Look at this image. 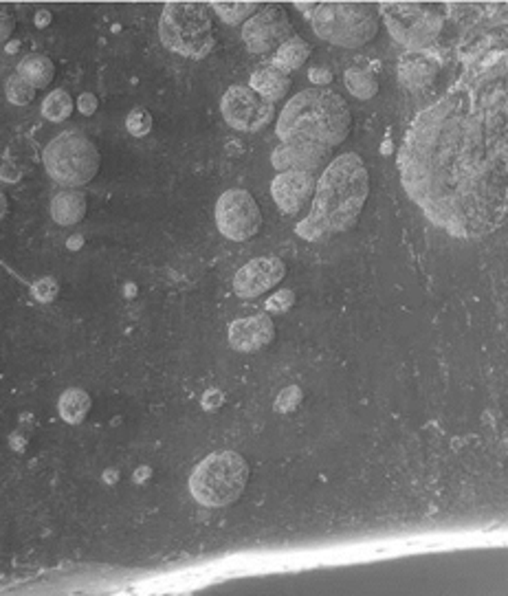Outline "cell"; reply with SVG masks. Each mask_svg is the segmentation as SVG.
Masks as SVG:
<instances>
[{"label": "cell", "mask_w": 508, "mask_h": 596, "mask_svg": "<svg viewBox=\"0 0 508 596\" xmlns=\"http://www.w3.org/2000/svg\"><path fill=\"white\" fill-rule=\"evenodd\" d=\"M225 399H227V396H225L222 390L211 388V390H207L203 394V409L205 411H216V409H220L225 405Z\"/></svg>", "instance_id": "f1b7e54d"}, {"label": "cell", "mask_w": 508, "mask_h": 596, "mask_svg": "<svg viewBox=\"0 0 508 596\" xmlns=\"http://www.w3.org/2000/svg\"><path fill=\"white\" fill-rule=\"evenodd\" d=\"M147 473H152V469H150V467L137 469V471H135V482H143V479H147Z\"/></svg>", "instance_id": "74e56055"}, {"label": "cell", "mask_w": 508, "mask_h": 596, "mask_svg": "<svg viewBox=\"0 0 508 596\" xmlns=\"http://www.w3.org/2000/svg\"><path fill=\"white\" fill-rule=\"evenodd\" d=\"M7 209H9L7 198H5V194H3V192H0V218H5V216H7Z\"/></svg>", "instance_id": "f35d334b"}, {"label": "cell", "mask_w": 508, "mask_h": 596, "mask_svg": "<svg viewBox=\"0 0 508 596\" xmlns=\"http://www.w3.org/2000/svg\"><path fill=\"white\" fill-rule=\"evenodd\" d=\"M389 36L399 44L407 46L409 51H427L440 38L442 15L434 5H416V3H383L376 7Z\"/></svg>", "instance_id": "ba28073f"}, {"label": "cell", "mask_w": 508, "mask_h": 596, "mask_svg": "<svg viewBox=\"0 0 508 596\" xmlns=\"http://www.w3.org/2000/svg\"><path fill=\"white\" fill-rule=\"evenodd\" d=\"M308 79L313 81V84H317V88H321V86H328L333 81V73L328 71V69H310L308 71Z\"/></svg>", "instance_id": "1f68e13d"}, {"label": "cell", "mask_w": 508, "mask_h": 596, "mask_svg": "<svg viewBox=\"0 0 508 596\" xmlns=\"http://www.w3.org/2000/svg\"><path fill=\"white\" fill-rule=\"evenodd\" d=\"M51 11H46V9H42V11H38L36 13V18H34V22H36V27H40V29H44V27H48L51 25Z\"/></svg>", "instance_id": "836d02e7"}, {"label": "cell", "mask_w": 508, "mask_h": 596, "mask_svg": "<svg viewBox=\"0 0 508 596\" xmlns=\"http://www.w3.org/2000/svg\"><path fill=\"white\" fill-rule=\"evenodd\" d=\"M135 293H137V286H135V284H128V286H126V295H128V297H135Z\"/></svg>", "instance_id": "b9f144b4"}, {"label": "cell", "mask_w": 508, "mask_h": 596, "mask_svg": "<svg viewBox=\"0 0 508 596\" xmlns=\"http://www.w3.org/2000/svg\"><path fill=\"white\" fill-rule=\"evenodd\" d=\"M249 482V465L236 451L203 458L189 475V493L207 508H225L240 500Z\"/></svg>", "instance_id": "277c9868"}, {"label": "cell", "mask_w": 508, "mask_h": 596, "mask_svg": "<svg viewBox=\"0 0 508 596\" xmlns=\"http://www.w3.org/2000/svg\"><path fill=\"white\" fill-rule=\"evenodd\" d=\"M91 405H93V401H91L88 392L79 390V388L67 390L60 396V401H58L60 416H62L64 423H69V425L84 423V418L88 416V411H91Z\"/></svg>", "instance_id": "ffe728a7"}, {"label": "cell", "mask_w": 508, "mask_h": 596, "mask_svg": "<svg viewBox=\"0 0 508 596\" xmlns=\"http://www.w3.org/2000/svg\"><path fill=\"white\" fill-rule=\"evenodd\" d=\"M350 128L352 114L341 95L328 88L302 91L288 99L277 119L275 132L282 145L273 150V168L315 174L335 147L348 139Z\"/></svg>", "instance_id": "7a4b0ae2"}, {"label": "cell", "mask_w": 508, "mask_h": 596, "mask_svg": "<svg viewBox=\"0 0 508 596\" xmlns=\"http://www.w3.org/2000/svg\"><path fill=\"white\" fill-rule=\"evenodd\" d=\"M346 86L348 91L356 97V99H372L376 93H379V79L374 77V73L366 71V69H348L346 75Z\"/></svg>", "instance_id": "7402d4cb"}, {"label": "cell", "mask_w": 508, "mask_h": 596, "mask_svg": "<svg viewBox=\"0 0 508 596\" xmlns=\"http://www.w3.org/2000/svg\"><path fill=\"white\" fill-rule=\"evenodd\" d=\"M119 479V473L114 471V469H108V471H104V482H108V484H114Z\"/></svg>", "instance_id": "8d00e7d4"}, {"label": "cell", "mask_w": 508, "mask_h": 596, "mask_svg": "<svg viewBox=\"0 0 508 596\" xmlns=\"http://www.w3.org/2000/svg\"><path fill=\"white\" fill-rule=\"evenodd\" d=\"M467 29L457 48L464 71L418 112L399 150L401 183L436 227L484 238L506 223L508 64L490 29Z\"/></svg>", "instance_id": "6da1fadb"}, {"label": "cell", "mask_w": 508, "mask_h": 596, "mask_svg": "<svg viewBox=\"0 0 508 596\" xmlns=\"http://www.w3.org/2000/svg\"><path fill=\"white\" fill-rule=\"evenodd\" d=\"M216 225L234 242L251 240L262 227V213L247 190H227L216 203Z\"/></svg>", "instance_id": "9c48e42d"}, {"label": "cell", "mask_w": 508, "mask_h": 596, "mask_svg": "<svg viewBox=\"0 0 508 596\" xmlns=\"http://www.w3.org/2000/svg\"><path fill=\"white\" fill-rule=\"evenodd\" d=\"M13 33V18L7 9H0V44H5Z\"/></svg>", "instance_id": "4dcf8cb0"}, {"label": "cell", "mask_w": 508, "mask_h": 596, "mask_svg": "<svg viewBox=\"0 0 508 596\" xmlns=\"http://www.w3.org/2000/svg\"><path fill=\"white\" fill-rule=\"evenodd\" d=\"M293 304H295V291L282 289L267 300V310L269 312H286Z\"/></svg>", "instance_id": "83f0119b"}, {"label": "cell", "mask_w": 508, "mask_h": 596, "mask_svg": "<svg viewBox=\"0 0 508 596\" xmlns=\"http://www.w3.org/2000/svg\"><path fill=\"white\" fill-rule=\"evenodd\" d=\"M9 444H11V449H15V451H25V446H27L25 438L18 436V434H11V436H9Z\"/></svg>", "instance_id": "e575fe53"}, {"label": "cell", "mask_w": 508, "mask_h": 596, "mask_svg": "<svg viewBox=\"0 0 508 596\" xmlns=\"http://www.w3.org/2000/svg\"><path fill=\"white\" fill-rule=\"evenodd\" d=\"M249 88L260 95L267 102H280V99L288 93L290 88V77L282 71L273 69V66H265V69H258L251 79H249Z\"/></svg>", "instance_id": "e0dca14e"}, {"label": "cell", "mask_w": 508, "mask_h": 596, "mask_svg": "<svg viewBox=\"0 0 508 596\" xmlns=\"http://www.w3.org/2000/svg\"><path fill=\"white\" fill-rule=\"evenodd\" d=\"M77 106L81 114H93L97 110V97L93 93H81L77 99Z\"/></svg>", "instance_id": "d6a6232c"}, {"label": "cell", "mask_w": 508, "mask_h": 596, "mask_svg": "<svg viewBox=\"0 0 508 596\" xmlns=\"http://www.w3.org/2000/svg\"><path fill=\"white\" fill-rule=\"evenodd\" d=\"M159 36L172 53L203 60L214 48V25L201 3H168L159 20Z\"/></svg>", "instance_id": "5b68a950"}, {"label": "cell", "mask_w": 508, "mask_h": 596, "mask_svg": "<svg viewBox=\"0 0 508 596\" xmlns=\"http://www.w3.org/2000/svg\"><path fill=\"white\" fill-rule=\"evenodd\" d=\"M81 244H84V238H81V236H73V238H69V240H67V246H69L71 251L81 249Z\"/></svg>", "instance_id": "d590c367"}, {"label": "cell", "mask_w": 508, "mask_h": 596, "mask_svg": "<svg viewBox=\"0 0 508 596\" xmlns=\"http://www.w3.org/2000/svg\"><path fill=\"white\" fill-rule=\"evenodd\" d=\"M211 9L220 15L222 22L240 25L244 20H249L253 15V11L260 9V5H255V3H214V5H211Z\"/></svg>", "instance_id": "603a6c76"}, {"label": "cell", "mask_w": 508, "mask_h": 596, "mask_svg": "<svg viewBox=\"0 0 508 596\" xmlns=\"http://www.w3.org/2000/svg\"><path fill=\"white\" fill-rule=\"evenodd\" d=\"M18 48H20V42H9V44L5 46V51H7V53H15Z\"/></svg>", "instance_id": "60d3db41"}, {"label": "cell", "mask_w": 508, "mask_h": 596, "mask_svg": "<svg viewBox=\"0 0 508 596\" xmlns=\"http://www.w3.org/2000/svg\"><path fill=\"white\" fill-rule=\"evenodd\" d=\"M86 211H88V201L81 192H73V190L60 192L51 201V218L62 227L77 225L86 216Z\"/></svg>", "instance_id": "2e32d148"}, {"label": "cell", "mask_w": 508, "mask_h": 596, "mask_svg": "<svg viewBox=\"0 0 508 596\" xmlns=\"http://www.w3.org/2000/svg\"><path fill=\"white\" fill-rule=\"evenodd\" d=\"M20 178H22V172L18 165H13L11 161H5L0 165V180H5V183H18Z\"/></svg>", "instance_id": "f546056e"}, {"label": "cell", "mask_w": 508, "mask_h": 596, "mask_svg": "<svg viewBox=\"0 0 508 596\" xmlns=\"http://www.w3.org/2000/svg\"><path fill=\"white\" fill-rule=\"evenodd\" d=\"M126 128L133 137H145L152 130V114L145 108L130 110V114L126 117Z\"/></svg>", "instance_id": "d4e9b609"}, {"label": "cell", "mask_w": 508, "mask_h": 596, "mask_svg": "<svg viewBox=\"0 0 508 596\" xmlns=\"http://www.w3.org/2000/svg\"><path fill=\"white\" fill-rule=\"evenodd\" d=\"M302 399H304L302 388H300V385H288V388H284L280 394H277V399H275V411H277V413H290V411H295V409L300 407Z\"/></svg>", "instance_id": "484cf974"}, {"label": "cell", "mask_w": 508, "mask_h": 596, "mask_svg": "<svg viewBox=\"0 0 508 596\" xmlns=\"http://www.w3.org/2000/svg\"><path fill=\"white\" fill-rule=\"evenodd\" d=\"M370 194V174L359 154L337 157L317 180L313 209L295 227L304 240H319L328 234H341L359 223Z\"/></svg>", "instance_id": "3957f363"}, {"label": "cell", "mask_w": 508, "mask_h": 596, "mask_svg": "<svg viewBox=\"0 0 508 596\" xmlns=\"http://www.w3.org/2000/svg\"><path fill=\"white\" fill-rule=\"evenodd\" d=\"M286 275V264L275 258H255L249 264L238 269L234 277V291L242 300H253V297L271 291L275 284H280Z\"/></svg>", "instance_id": "7c38bea8"}, {"label": "cell", "mask_w": 508, "mask_h": 596, "mask_svg": "<svg viewBox=\"0 0 508 596\" xmlns=\"http://www.w3.org/2000/svg\"><path fill=\"white\" fill-rule=\"evenodd\" d=\"M44 168L64 187L86 185L100 172V150L81 132L67 130L44 147Z\"/></svg>", "instance_id": "52a82bcc"}, {"label": "cell", "mask_w": 508, "mask_h": 596, "mask_svg": "<svg viewBox=\"0 0 508 596\" xmlns=\"http://www.w3.org/2000/svg\"><path fill=\"white\" fill-rule=\"evenodd\" d=\"M225 121L242 132L262 130L273 119V104L247 86H232L220 102Z\"/></svg>", "instance_id": "8fae6325"}, {"label": "cell", "mask_w": 508, "mask_h": 596, "mask_svg": "<svg viewBox=\"0 0 508 596\" xmlns=\"http://www.w3.org/2000/svg\"><path fill=\"white\" fill-rule=\"evenodd\" d=\"M229 345L238 352H258L275 337V326L269 314H251L229 324Z\"/></svg>", "instance_id": "5bb4252c"}, {"label": "cell", "mask_w": 508, "mask_h": 596, "mask_svg": "<svg viewBox=\"0 0 508 596\" xmlns=\"http://www.w3.org/2000/svg\"><path fill=\"white\" fill-rule=\"evenodd\" d=\"M293 38V25L288 20V13L280 5H267L260 7L258 13L244 22L242 27V40L251 53H271L273 48L284 44Z\"/></svg>", "instance_id": "30bf717a"}, {"label": "cell", "mask_w": 508, "mask_h": 596, "mask_svg": "<svg viewBox=\"0 0 508 596\" xmlns=\"http://www.w3.org/2000/svg\"><path fill=\"white\" fill-rule=\"evenodd\" d=\"M295 7H298L300 11H306V13H308V11H315V9H317V5H304V3H295Z\"/></svg>", "instance_id": "ab89813d"}, {"label": "cell", "mask_w": 508, "mask_h": 596, "mask_svg": "<svg viewBox=\"0 0 508 596\" xmlns=\"http://www.w3.org/2000/svg\"><path fill=\"white\" fill-rule=\"evenodd\" d=\"M308 55H310V44L298 36H293L284 44L277 46V51L273 55V69L288 75L290 71L300 69V66L308 60Z\"/></svg>", "instance_id": "d6986e66"}, {"label": "cell", "mask_w": 508, "mask_h": 596, "mask_svg": "<svg viewBox=\"0 0 508 596\" xmlns=\"http://www.w3.org/2000/svg\"><path fill=\"white\" fill-rule=\"evenodd\" d=\"M315 33L343 48L363 46L379 33L376 7L361 3H323L310 15Z\"/></svg>", "instance_id": "8992f818"}, {"label": "cell", "mask_w": 508, "mask_h": 596, "mask_svg": "<svg viewBox=\"0 0 508 596\" xmlns=\"http://www.w3.org/2000/svg\"><path fill=\"white\" fill-rule=\"evenodd\" d=\"M73 106H75V104H73L71 95H69L67 91L58 88V91L48 93V95L44 97V102H42V114H44V119L53 121V124H60V121H67V119L71 117Z\"/></svg>", "instance_id": "44dd1931"}, {"label": "cell", "mask_w": 508, "mask_h": 596, "mask_svg": "<svg viewBox=\"0 0 508 596\" xmlns=\"http://www.w3.org/2000/svg\"><path fill=\"white\" fill-rule=\"evenodd\" d=\"M31 293H34V297L38 302L48 304V302H53L58 297L60 286H58V282L53 277H42V279H38L34 286H31Z\"/></svg>", "instance_id": "4316f807"}, {"label": "cell", "mask_w": 508, "mask_h": 596, "mask_svg": "<svg viewBox=\"0 0 508 596\" xmlns=\"http://www.w3.org/2000/svg\"><path fill=\"white\" fill-rule=\"evenodd\" d=\"M18 75L34 88H46L53 81L55 64L44 53H31L18 64Z\"/></svg>", "instance_id": "ac0fdd59"}, {"label": "cell", "mask_w": 508, "mask_h": 596, "mask_svg": "<svg viewBox=\"0 0 508 596\" xmlns=\"http://www.w3.org/2000/svg\"><path fill=\"white\" fill-rule=\"evenodd\" d=\"M438 71V62L427 51H409L401 58L399 81L409 91L425 88Z\"/></svg>", "instance_id": "9a60e30c"}, {"label": "cell", "mask_w": 508, "mask_h": 596, "mask_svg": "<svg viewBox=\"0 0 508 596\" xmlns=\"http://www.w3.org/2000/svg\"><path fill=\"white\" fill-rule=\"evenodd\" d=\"M5 91H7V99L15 106H27V104L34 102V97H36V88L31 84H27L18 73L7 79Z\"/></svg>", "instance_id": "cb8c5ba5"}, {"label": "cell", "mask_w": 508, "mask_h": 596, "mask_svg": "<svg viewBox=\"0 0 508 596\" xmlns=\"http://www.w3.org/2000/svg\"><path fill=\"white\" fill-rule=\"evenodd\" d=\"M315 192V174L313 172H302V170H288V172H277V176L271 183V194L275 205L280 207L282 213L293 216L298 213L310 194Z\"/></svg>", "instance_id": "4fadbf2b"}]
</instances>
